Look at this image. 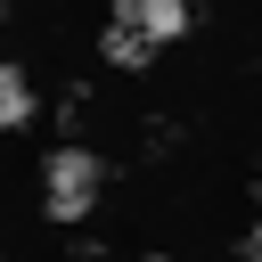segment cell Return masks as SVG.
Segmentation results:
<instances>
[{"instance_id":"obj_2","label":"cell","mask_w":262,"mask_h":262,"mask_svg":"<svg viewBox=\"0 0 262 262\" xmlns=\"http://www.w3.org/2000/svg\"><path fill=\"white\" fill-rule=\"evenodd\" d=\"M25 115H33V90H25V74H16V66H0V131H8V123H25Z\"/></svg>"},{"instance_id":"obj_1","label":"cell","mask_w":262,"mask_h":262,"mask_svg":"<svg viewBox=\"0 0 262 262\" xmlns=\"http://www.w3.org/2000/svg\"><path fill=\"white\" fill-rule=\"evenodd\" d=\"M41 180H49V213H66V221H74V213H90V188H98V156H90V147H57Z\"/></svg>"}]
</instances>
